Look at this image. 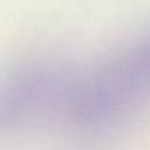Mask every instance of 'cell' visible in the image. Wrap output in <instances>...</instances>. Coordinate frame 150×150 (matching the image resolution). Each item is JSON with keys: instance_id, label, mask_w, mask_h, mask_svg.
I'll use <instances>...</instances> for the list:
<instances>
[{"instance_id": "6da1fadb", "label": "cell", "mask_w": 150, "mask_h": 150, "mask_svg": "<svg viewBox=\"0 0 150 150\" xmlns=\"http://www.w3.org/2000/svg\"><path fill=\"white\" fill-rule=\"evenodd\" d=\"M150 102V38L74 76L63 116L83 130L109 127Z\"/></svg>"}, {"instance_id": "7a4b0ae2", "label": "cell", "mask_w": 150, "mask_h": 150, "mask_svg": "<svg viewBox=\"0 0 150 150\" xmlns=\"http://www.w3.org/2000/svg\"><path fill=\"white\" fill-rule=\"evenodd\" d=\"M73 76L46 62H28L0 79V136L46 114L63 115Z\"/></svg>"}]
</instances>
